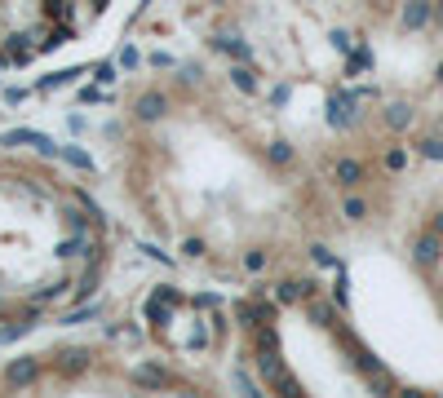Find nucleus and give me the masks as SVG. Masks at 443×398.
<instances>
[{
	"label": "nucleus",
	"instance_id": "f03ea898",
	"mask_svg": "<svg viewBox=\"0 0 443 398\" xmlns=\"http://www.w3.org/2000/svg\"><path fill=\"white\" fill-rule=\"evenodd\" d=\"M399 22H403L408 31H421V27L435 22V5H430V0H408V5L399 9Z\"/></svg>",
	"mask_w": 443,
	"mask_h": 398
},
{
	"label": "nucleus",
	"instance_id": "412c9836",
	"mask_svg": "<svg viewBox=\"0 0 443 398\" xmlns=\"http://www.w3.org/2000/svg\"><path fill=\"white\" fill-rule=\"evenodd\" d=\"M310 257H315V265H324V270H337V257H332V252H328L324 244H315V248H310Z\"/></svg>",
	"mask_w": 443,
	"mask_h": 398
},
{
	"label": "nucleus",
	"instance_id": "393cba45",
	"mask_svg": "<svg viewBox=\"0 0 443 398\" xmlns=\"http://www.w3.org/2000/svg\"><path fill=\"white\" fill-rule=\"evenodd\" d=\"M328 40H332V49H337V53H351V49H355V40H351L346 31H332Z\"/></svg>",
	"mask_w": 443,
	"mask_h": 398
},
{
	"label": "nucleus",
	"instance_id": "39448f33",
	"mask_svg": "<svg viewBox=\"0 0 443 398\" xmlns=\"http://www.w3.org/2000/svg\"><path fill=\"white\" fill-rule=\"evenodd\" d=\"M35 372H40V363H35V358H14V363L5 367V385H31L35 381Z\"/></svg>",
	"mask_w": 443,
	"mask_h": 398
},
{
	"label": "nucleus",
	"instance_id": "2f4dec72",
	"mask_svg": "<svg viewBox=\"0 0 443 398\" xmlns=\"http://www.w3.org/2000/svg\"><path fill=\"white\" fill-rule=\"evenodd\" d=\"M430 231H435V235H443V213H435V222H430Z\"/></svg>",
	"mask_w": 443,
	"mask_h": 398
},
{
	"label": "nucleus",
	"instance_id": "9b49d317",
	"mask_svg": "<svg viewBox=\"0 0 443 398\" xmlns=\"http://www.w3.org/2000/svg\"><path fill=\"white\" fill-rule=\"evenodd\" d=\"M386 124H390L394 133L408 128V124H412V106H408V102H390V106H386Z\"/></svg>",
	"mask_w": 443,
	"mask_h": 398
},
{
	"label": "nucleus",
	"instance_id": "5701e85b",
	"mask_svg": "<svg viewBox=\"0 0 443 398\" xmlns=\"http://www.w3.org/2000/svg\"><path fill=\"white\" fill-rule=\"evenodd\" d=\"M271 160H275V164H293V147H289V142H275V147H271Z\"/></svg>",
	"mask_w": 443,
	"mask_h": 398
},
{
	"label": "nucleus",
	"instance_id": "6ab92c4d",
	"mask_svg": "<svg viewBox=\"0 0 443 398\" xmlns=\"http://www.w3.org/2000/svg\"><path fill=\"white\" fill-rule=\"evenodd\" d=\"M63 160H67V164H76V168H85V173L93 168V160H89V155L80 151V147H63Z\"/></svg>",
	"mask_w": 443,
	"mask_h": 398
},
{
	"label": "nucleus",
	"instance_id": "c756f323",
	"mask_svg": "<svg viewBox=\"0 0 443 398\" xmlns=\"http://www.w3.org/2000/svg\"><path fill=\"white\" fill-rule=\"evenodd\" d=\"M271 102H275V106H284V102H289V84H280V89L271 93Z\"/></svg>",
	"mask_w": 443,
	"mask_h": 398
},
{
	"label": "nucleus",
	"instance_id": "f704fd0d",
	"mask_svg": "<svg viewBox=\"0 0 443 398\" xmlns=\"http://www.w3.org/2000/svg\"><path fill=\"white\" fill-rule=\"evenodd\" d=\"M209 5H226V0H209Z\"/></svg>",
	"mask_w": 443,
	"mask_h": 398
},
{
	"label": "nucleus",
	"instance_id": "cd10ccee",
	"mask_svg": "<svg viewBox=\"0 0 443 398\" xmlns=\"http://www.w3.org/2000/svg\"><path fill=\"white\" fill-rule=\"evenodd\" d=\"M93 76H98V84H111V80H115V67H111V63H102L98 71H93Z\"/></svg>",
	"mask_w": 443,
	"mask_h": 398
},
{
	"label": "nucleus",
	"instance_id": "f8f14e48",
	"mask_svg": "<svg viewBox=\"0 0 443 398\" xmlns=\"http://www.w3.org/2000/svg\"><path fill=\"white\" fill-rule=\"evenodd\" d=\"M306 315H310V323H319V328H332V306H324L319 297H306Z\"/></svg>",
	"mask_w": 443,
	"mask_h": 398
},
{
	"label": "nucleus",
	"instance_id": "f257e3e1",
	"mask_svg": "<svg viewBox=\"0 0 443 398\" xmlns=\"http://www.w3.org/2000/svg\"><path fill=\"white\" fill-rule=\"evenodd\" d=\"M355 106H359V93H332L328 98V124L332 128L355 124Z\"/></svg>",
	"mask_w": 443,
	"mask_h": 398
},
{
	"label": "nucleus",
	"instance_id": "1a4fd4ad",
	"mask_svg": "<svg viewBox=\"0 0 443 398\" xmlns=\"http://www.w3.org/2000/svg\"><path fill=\"white\" fill-rule=\"evenodd\" d=\"M134 381H138V385H151V390H169V372H164V367H155V363L134 367Z\"/></svg>",
	"mask_w": 443,
	"mask_h": 398
},
{
	"label": "nucleus",
	"instance_id": "c85d7f7f",
	"mask_svg": "<svg viewBox=\"0 0 443 398\" xmlns=\"http://www.w3.org/2000/svg\"><path fill=\"white\" fill-rule=\"evenodd\" d=\"M93 315H98V306H89V310H76V315H67L63 323H80V319H93Z\"/></svg>",
	"mask_w": 443,
	"mask_h": 398
},
{
	"label": "nucleus",
	"instance_id": "a211bd4d",
	"mask_svg": "<svg viewBox=\"0 0 443 398\" xmlns=\"http://www.w3.org/2000/svg\"><path fill=\"white\" fill-rule=\"evenodd\" d=\"M85 363H89V358H85V349H71V354L58 358V367H67V372H85Z\"/></svg>",
	"mask_w": 443,
	"mask_h": 398
},
{
	"label": "nucleus",
	"instance_id": "423d86ee",
	"mask_svg": "<svg viewBox=\"0 0 443 398\" xmlns=\"http://www.w3.org/2000/svg\"><path fill=\"white\" fill-rule=\"evenodd\" d=\"M235 319L248 323V328H257V323H271V319H275V306H253V301H239V306H235Z\"/></svg>",
	"mask_w": 443,
	"mask_h": 398
},
{
	"label": "nucleus",
	"instance_id": "4be33fe9",
	"mask_svg": "<svg viewBox=\"0 0 443 398\" xmlns=\"http://www.w3.org/2000/svg\"><path fill=\"white\" fill-rule=\"evenodd\" d=\"M403 164H408V151H403V147H394V151H386V168H390V173H399Z\"/></svg>",
	"mask_w": 443,
	"mask_h": 398
},
{
	"label": "nucleus",
	"instance_id": "9d476101",
	"mask_svg": "<svg viewBox=\"0 0 443 398\" xmlns=\"http://www.w3.org/2000/svg\"><path fill=\"white\" fill-rule=\"evenodd\" d=\"M231 84H235L239 93H257V76H253V67H248V63H235V67H231Z\"/></svg>",
	"mask_w": 443,
	"mask_h": 398
},
{
	"label": "nucleus",
	"instance_id": "4468645a",
	"mask_svg": "<svg viewBox=\"0 0 443 398\" xmlns=\"http://www.w3.org/2000/svg\"><path fill=\"white\" fill-rule=\"evenodd\" d=\"M373 67V53L368 49H351V63H346V76H359V71Z\"/></svg>",
	"mask_w": 443,
	"mask_h": 398
},
{
	"label": "nucleus",
	"instance_id": "20e7f679",
	"mask_svg": "<svg viewBox=\"0 0 443 398\" xmlns=\"http://www.w3.org/2000/svg\"><path fill=\"white\" fill-rule=\"evenodd\" d=\"M164 111H169V98H164V93H142V98L134 102V115L147 119V124H155Z\"/></svg>",
	"mask_w": 443,
	"mask_h": 398
},
{
	"label": "nucleus",
	"instance_id": "7c9ffc66",
	"mask_svg": "<svg viewBox=\"0 0 443 398\" xmlns=\"http://www.w3.org/2000/svg\"><path fill=\"white\" fill-rule=\"evenodd\" d=\"M151 67H173V58L160 49V53H151Z\"/></svg>",
	"mask_w": 443,
	"mask_h": 398
},
{
	"label": "nucleus",
	"instance_id": "72a5a7b5",
	"mask_svg": "<svg viewBox=\"0 0 443 398\" xmlns=\"http://www.w3.org/2000/svg\"><path fill=\"white\" fill-rule=\"evenodd\" d=\"M435 80H439V84H443V63H439V71H435Z\"/></svg>",
	"mask_w": 443,
	"mask_h": 398
},
{
	"label": "nucleus",
	"instance_id": "aec40b11",
	"mask_svg": "<svg viewBox=\"0 0 443 398\" xmlns=\"http://www.w3.org/2000/svg\"><path fill=\"white\" fill-rule=\"evenodd\" d=\"M45 14L58 18V22H67L71 18V0H45Z\"/></svg>",
	"mask_w": 443,
	"mask_h": 398
},
{
	"label": "nucleus",
	"instance_id": "7ed1b4c3",
	"mask_svg": "<svg viewBox=\"0 0 443 398\" xmlns=\"http://www.w3.org/2000/svg\"><path fill=\"white\" fill-rule=\"evenodd\" d=\"M412 257H417V265H435V261L443 257V235H435V231L417 235V244H412Z\"/></svg>",
	"mask_w": 443,
	"mask_h": 398
},
{
	"label": "nucleus",
	"instance_id": "dca6fc26",
	"mask_svg": "<svg viewBox=\"0 0 443 398\" xmlns=\"http://www.w3.org/2000/svg\"><path fill=\"white\" fill-rule=\"evenodd\" d=\"M417 155H426V160H443V138H421V142H417Z\"/></svg>",
	"mask_w": 443,
	"mask_h": 398
},
{
	"label": "nucleus",
	"instance_id": "b1692460",
	"mask_svg": "<svg viewBox=\"0 0 443 398\" xmlns=\"http://www.w3.org/2000/svg\"><path fill=\"white\" fill-rule=\"evenodd\" d=\"M67 288H71L67 279H63V283H49V288H40V292H35V301H54V297H63Z\"/></svg>",
	"mask_w": 443,
	"mask_h": 398
},
{
	"label": "nucleus",
	"instance_id": "f3484780",
	"mask_svg": "<svg viewBox=\"0 0 443 398\" xmlns=\"http://www.w3.org/2000/svg\"><path fill=\"white\" fill-rule=\"evenodd\" d=\"M332 301H337V306H346V301H351V274H346L341 265H337V288H332Z\"/></svg>",
	"mask_w": 443,
	"mask_h": 398
},
{
	"label": "nucleus",
	"instance_id": "bb28decb",
	"mask_svg": "<svg viewBox=\"0 0 443 398\" xmlns=\"http://www.w3.org/2000/svg\"><path fill=\"white\" fill-rule=\"evenodd\" d=\"M142 63V58H138V49H134V44H129V49H120V67H129V71H134Z\"/></svg>",
	"mask_w": 443,
	"mask_h": 398
},
{
	"label": "nucleus",
	"instance_id": "473e14b6",
	"mask_svg": "<svg viewBox=\"0 0 443 398\" xmlns=\"http://www.w3.org/2000/svg\"><path fill=\"white\" fill-rule=\"evenodd\" d=\"M435 22H439V27H443V0H439V5H435Z\"/></svg>",
	"mask_w": 443,
	"mask_h": 398
},
{
	"label": "nucleus",
	"instance_id": "a878e982",
	"mask_svg": "<svg viewBox=\"0 0 443 398\" xmlns=\"http://www.w3.org/2000/svg\"><path fill=\"white\" fill-rule=\"evenodd\" d=\"M244 265H248V270H266V252H261V248H253V252H248V257H244Z\"/></svg>",
	"mask_w": 443,
	"mask_h": 398
},
{
	"label": "nucleus",
	"instance_id": "ddd939ff",
	"mask_svg": "<svg viewBox=\"0 0 443 398\" xmlns=\"http://www.w3.org/2000/svg\"><path fill=\"white\" fill-rule=\"evenodd\" d=\"M341 217H346V222H364V217H368V204L359 199V195H346V199H341Z\"/></svg>",
	"mask_w": 443,
	"mask_h": 398
},
{
	"label": "nucleus",
	"instance_id": "2eb2a0df",
	"mask_svg": "<svg viewBox=\"0 0 443 398\" xmlns=\"http://www.w3.org/2000/svg\"><path fill=\"white\" fill-rule=\"evenodd\" d=\"M67 40H76V27H54L49 40H40V49H58V44H67Z\"/></svg>",
	"mask_w": 443,
	"mask_h": 398
},
{
	"label": "nucleus",
	"instance_id": "0eeeda50",
	"mask_svg": "<svg viewBox=\"0 0 443 398\" xmlns=\"http://www.w3.org/2000/svg\"><path fill=\"white\" fill-rule=\"evenodd\" d=\"M213 49H222L226 58H235V63H248V58H253L248 40H239V35H218V40H213Z\"/></svg>",
	"mask_w": 443,
	"mask_h": 398
},
{
	"label": "nucleus",
	"instance_id": "6e6552de",
	"mask_svg": "<svg viewBox=\"0 0 443 398\" xmlns=\"http://www.w3.org/2000/svg\"><path fill=\"white\" fill-rule=\"evenodd\" d=\"M332 177L346 186V190H355L359 182H364V164L359 160H337V168H332Z\"/></svg>",
	"mask_w": 443,
	"mask_h": 398
}]
</instances>
